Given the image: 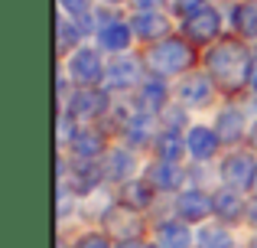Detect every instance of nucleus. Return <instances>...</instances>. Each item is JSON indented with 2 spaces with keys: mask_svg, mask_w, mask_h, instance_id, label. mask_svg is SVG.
Listing matches in <instances>:
<instances>
[{
  "mask_svg": "<svg viewBox=\"0 0 257 248\" xmlns=\"http://www.w3.org/2000/svg\"><path fill=\"white\" fill-rule=\"evenodd\" d=\"M247 69H251L247 52L241 49L238 43H221L208 52V72L225 85H241L244 75H247Z\"/></svg>",
  "mask_w": 257,
  "mask_h": 248,
  "instance_id": "f257e3e1",
  "label": "nucleus"
},
{
  "mask_svg": "<svg viewBox=\"0 0 257 248\" xmlns=\"http://www.w3.org/2000/svg\"><path fill=\"white\" fill-rule=\"evenodd\" d=\"M150 62H153L157 72H166V75H170V72H182L189 62H192V52H189V46H182L179 39H166L163 46L153 49Z\"/></svg>",
  "mask_w": 257,
  "mask_h": 248,
  "instance_id": "f03ea898",
  "label": "nucleus"
},
{
  "mask_svg": "<svg viewBox=\"0 0 257 248\" xmlns=\"http://www.w3.org/2000/svg\"><path fill=\"white\" fill-rule=\"evenodd\" d=\"M72 75L78 78V82H85V85H94L104 72H101V59H98V52L94 49H78L75 52V59H72Z\"/></svg>",
  "mask_w": 257,
  "mask_h": 248,
  "instance_id": "7ed1b4c3",
  "label": "nucleus"
},
{
  "mask_svg": "<svg viewBox=\"0 0 257 248\" xmlns=\"http://www.w3.org/2000/svg\"><path fill=\"white\" fill-rule=\"evenodd\" d=\"M186 33L192 39H202V43H205V39H212L215 33H218V13H215V10H205V7H202V10H195L192 17L186 20Z\"/></svg>",
  "mask_w": 257,
  "mask_h": 248,
  "instance_id": "20e7f679",
  "label": "nucleus"
},
{
  "mask_svg": "<svg viewBox=\"0 0 257 248\" xmlns=\"http://www.w3.org/2000/svg\"><path fill=\"white\" fill-rule=\"evenodd\" d=\"M254 177H257V167H254L251 157H244V153H238V157H231L225 163V180L231 186H251Z\"/></svg>",
  "mask_w": 257,
  "mask_h": 248,
  "instance_id": "39448f33",
  "label": "nucleus"
},
{
  "mask_svg": "<svg viewBox=\"0 0 257 248\" xmlns=\"http://www.w3.org/2000/svg\"><path fill=\"white\" fill-rule=\"evenodd\" d=\"M208 92H212L208 75H189V78H182V85H179V98H182L186 105H202V102H208Z\"/></svg>",
  "mask_w": 257,
  "mask_h": 248,
  "instance_id": "423d86ee",
  "label": "nucleus"
},
{
  "mask_svg": "<svg viewBox=\"0 0 257 248\" xmlns=\"http://www.w3.org/2000/svg\"><path fill=\"white\" fill-rule=\"evenodd\" d=\"M208 209H215V199H208L205 193H182L179 196L182 219H202V216H208Z\"/></svg>",
  "mask_w": 257,
  "mask_h": 248,
  "instance_id": "0eeeda50",
  "label": "nucleus"
},
{
  "mask_svg": "<svg viewBox=\"0 0 257 248\" xmlns=\"http://www.w3.org/2000/svg\"><path fill=\"white\" fill-rule=\"evenodd\" d=\"M215 147H218V134H215L212 127H192V131H189V150H192L195 157H212Z\"/></svg>",
  "mask_w": 257,
  "mask_h": 248,
  "instance_id": "6e6552de",
  "label": "nucleus"
},
{
  "mask_svg": "<svg viewBox=\"0 0 257 248\" xmlns=\"http://www.w3.org/2000/svg\"><path fill=\"white\" fill-rule=\"evenodd\" d=\"M127 39H131V26L127 23H104V30H101V46L104 49H124Z\"/></svg>",
  "mask_w": 257,
  "mask_h": 248,
  "instance_id": "1a4fd4ad",
  "label": "nucleus"
},
{
  "mask_svg": "<svg viewBox=\"0 0 257 248\" xmlns=\"http://www.w3.org/2000/svg\"><path fill=\"white\" fill-rule=\"evenodd\" d=\"M234 26H238L244 36H257V0H247L234 10Z\"/></svg>",
  "mask_w": 257,
  "mask_h": 248,
  "instance_id": "9d476101",
  "label": "nucleus"
},
{
  "mask_svg": "<svg viewBox=\"0 0 257 248\" xmlns=\"http://www.w3.org/2000/svg\"><path fill=\"white\" fill-rule=\"evenodd\" d=\"M131 170H134V157H131V153H124V150H114L111 157H107V163H104V173L111 180H127V177H131Z\"/></svg>",
  "mask_w": 257,
  "mask_h": 248,
  "instance_id": "9b49d317",
  "label": "nucleus"
},
{
  "mask_svg": "<svg viewBox=\"0 0 257 248\" xmlns=\"http://www.w3.org/2000/svg\"><path fill=\"white\" fill-rule=\"evenodd\" d=\"M150 177H153V183H157V186H163V190H173V186L182 180V170L173 163V160H163V163H157V167L150 170Z\"/></svg>",
  "mask_w": 257,
  "mask_h": 248,
  "instance_id": "f8f14e48",
  "label": "nucleus"
},
{
  "mask_svg": "<svg viewBox=\"0 0 257 248\" xmlns=\"http://www.w3.org/2000/svg\"><path fill=\"white\" fill-rule=\"evenodd\" d=\"M107 105V98L101 92H82L75 95V115H101Z\"/></svg>",
  "mask_w": 257,
  "mask_h": 248,
  "instance_id": "ddd939ff",
  "label": "nucleus"
},
{
  "mask_svg": "<svg viewBox=\"0 0 257 248\" xmlns=\"http://www.w3.org/2000/svg\"><path fill=\"white\" fill-rule=\"evenodd\" d=\"M160 238H163L166 248H186L189 245V232L182 222H163L160 225Z\"/></svg>",
  "mask_w": 257,
  "mask_h": 248,
  "instance_id": "4468645a",
  "label": "nucleus"
},
{
  "mask_svg": "<svg viewBox=\"0 0 257 248\" xmlns=\"http://www.w3.org/2000/svg\"><path fill=\"white\" fill-rule=\"evenodd\" d=\"M101 147H104V140H101V134H94V131H82L75 137V153H82V157H98Z\"/></svg>",
  "mask_w": 257,
  "mask_h": 248,
  "instance_id": "2eb2a0df",
  "label": "nucleus"
},
{
  "mask_svg": "<svg viewBox=\"0 0 257 248\" xmlns=\"http://www.w3.org/2000/svg\"><path fill=\"white\" fill-rule=\"evenodd\" d=\"M134 30H137L140 36H153V33H163L166 23L157 13H137V17H134Z\"/></svg>",
  "mask_w": 257,
  "mask_h": 248,
  "instance_id": "dca6fc26",
  "label": "nucleus"
},
{
  "mask_svg": "<svg viewBox=\"0 0 257 248\" xmlns=\"http://www.w3.org/2000/svg\"><path fill=\"white\" fill-rule=\"evenodd\" d=\"M215 212H218L221 219H234L241 212V199L234 196V193H218V196H215Z\"/></svg>",
  "mask_w": 257,
  "mask_h": 248,
  "instance_id": "f3484780",
  "label": "nucleus"
},
{
  "mask_svg": "<svg viewBox=\"0 0 257 248\" xmlns=\"http://www.w3.org/2000/svg\"><path fill=\"white\" fill-rule=\"evenodd\" d=\"M107 82H111V85H117V89H120V85H131L134 82V65L131 62H114V65H107Z\"/></svg>",
  "mask_w": 257,
  "mask_h": 248,
  "instance_id": "a211bd4d",
  "label": "nucleus"
},
{
  "mask_svg": "<svg viewBox=\"0 0 257 248\" xmlns=\"http://www.w3.org/2000/svg\"><path fill=\"white\" fill-rule=\"evenodd\" d=\"M199 248H231V235L225 229H205L199 235Z\"/></svg>",
  "mask_w": 257,
  "mask_h": 248,
  "instance_id": "6ab92c4d",
  "label": "nucleus"
},
{
  "mask_svg": "<svg viewBox=\"0 0 257 248\" xmlns=\"http://www.w3.org/2000/svg\"><path fill=\"white\" fill-rule=\"evenodd\" d=\"M157 150H160L163 160H173V163H176V157L182 153V137H176V134H163V137L157 140Z\"/></svg>",
  "mask_w": 257,
  "mask_h": 248,
  "instance_id": "aec40b11",
  "label": "nucleus"
},
{
  "mask_svg": "<svg viewBox=\"0 0 257 248\" xmlns=\"http://www.w3.org/2000/svg\"><path fill=\"white\" fill-rule=\"evenodd\" d=\"M218 124H221V137H228V140L241 137V115L238 111H225Z\"/></svg>",
  "mask_w": 257,
  "mask_h": 248,
  "instance_id": "412c9836",
  "label": "nucleus"
},
{
  "mask_svg": "<svg viewBox=\"0 0 257 248\" xmlns=\"http://www.w3.org/2000/svg\"><path fill=\"white\" fill-rule=\"evenodd\" d=\"M173 7H176V13H186V17H192L195 10H202V0H173Z\"/></svg>",
  "mask_w": 257,
  "mask_h": 248,
  "instance_id": "4be33fe9",
  "label": "nucleus"
},
{
  "mask_svg": "<svg viewBox=\"0 0 257 248\" xmlns=\"http://www.w3.org/2000/svg\"><path fill=\"white\" fill-rule=\"evenodd\" d=\"M144 102H147V105H160V102H163V85L150 82V85L144 89Z\"/></svg>",
  "mask_w": 257,
  "mask_h": 248,
  "instance_id": "5701e85b",
  "label": "nucleus"
},
{
  "mask_svg": "<svg viewBox=\"0 0 257 248\" xmlns=\"http://www.w3.org/2000/svg\"><path fill=\"white\" fill-rule=\"evenodd\" d=\"M75 248H107V238L104 235H85V238H78Z\"/></svg>",
  "mask_w": 257,
  "mask_h": 248,
  "instance_id": "b1692460",
  "label": "nucleus"
},
{
  "mask_svg": "<svg viewBox=\"0 0 257 248\" xmlns=\"http://www.w3.org/2000/svg\"><path fill=\"white\" fill-rule=\"evenodd\" d=\"M85 4H88V0H62V7H65V10H72V13H82Z\"/></svg>",
  "mask_w": 257,
  "mask_h": 248,
  "instance_id": "393cba45",
  "label": "nucleus"
},
{
  "mask_svg": "<svg viewBox=\"0 0 257 248\" xmlns=\"http://www.w3.org/2000/svg\"><path fill=\"white\" fill-rule=\"evenodd\" d=\"M140 7H157V0H137Z\"/></svg>",
  "mask_w": 257,
  "mask_h": 248,
  "instance_id": "a878e982",
  "label": "nucleus"
},
{
  "mask_svg": "<svg viewBox=\"0 0 257 248\" xmlns=\"http://www.w3.org/2000/svg\"><path fill=\"white\" fill-rule=\"evenodd\" d=\"M120 248H140V245H137V242H124Z\"/></svg>",
  "mask_w": 257,
  "mask_h": 248,
  "instance_id": "bb28decb",
  "label": "nucleus"
},
{
  "mask_svg": "<svg viewBox=\"0 0 257 248\" xmlns=\"http://www.w3.org/2000/svg\"><path fill=\"white\" fill-rule=\"evenodd\" d=\"M251 82H254V89H257V65H254V75H251Z\"/></svg>",
  "mask_w": 257,
  "mask_h": 248,
  "instance_id": "cd10ccee",
  "label": "nucleus"
},
{
  "mask_svg": "<svg viewBox=\"0 0 257 248\" xmlns=\"http://www.w3.org/2000/svg\"><path fill=\"white\" fill-rule=\"evenodd\" d=\"M254 147H257V124H254Z\"/></svg>",
  "mask_w": 257,
  "mask_h": 248,
  "instance_id": "c85d7f7f",
  "label": "nucleus"
},
{
  "mask_svg": "<svg viewBox=\"0 0 257 248\" xmlns=\"http://www.w3.org/2000/svg\"><path fill=\"white\" fill-rule=\"evenodd\" d=\"M251 216H254V222H257V206H254V212H251Z\"/></svg>",
  "mask_w": 257,
  "mask_h": 248,
  "instance_id": "c756f323",
  "label": "nucleus"
},
{
  "mask_svg": "<svg viewBox=\"0 0 257 248\" xmlns=\"http://www.w3.org/2000/svg\"><path fill=\"white\" fill-rule=\"evenodd\" d=\"M107 4H117V0H107Z\"/></svg>",
  "mask_w": 257,
  "mask_h": 248,
  "instance_id": "7c9ffc66",
  "label": "nucleus"
},
{
  "mask_svg": "<svg viewBox=\"0 0 257 248\" xmlns=\"http://www.w3.org/2000/svg\"><path fill=\"white\" fill-rule=\"evenodd\" d=\"M254 186H257V177H254Z\"/></svg>",
  "mask_w": 257,
  "mask_h": 248,
  "instance_id": "2f4dec72",
  "label": "nucleus"
},
{
  "mask_svg": "<svg viewBox=\"0 0 257 248\" xmlns=\"http://www.w3.org/2000/svg\"><path fill=\"white\" fill-rule=\"evenodd\" d=\"M254 248H257V242H254Z\"/></svg>",
  "mask_w": 257,
  "mask_h": 248,
  "instance_id": "473e14b6",
  "label": "nucleus"
}]
</instances>
